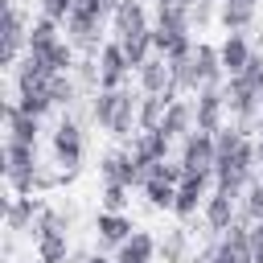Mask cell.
<instances>
[{
    "label": "cell",
    "mask_w": 263,
    "mask_h": 263,
    "mask_svg": "<svg viewBox=\"0 0 263 263\" xmlns=\"http://www.w3.org/2000/svg\"><path fill=\"white\" fill-rule=\"evenodd\" d=\"M214 148H218V164H214V189L222 193H234L242 201L247 185H255V164H259V152H255V140L242 132V127H222L214 136Z\"/></svg>",
    "instance_id": "cell-1"
},
{
    "label": "cell",
    "mask_w": 263,
    "mask_h": 263,
    "mask_svg": "<svg viewBox=\"0 0 263 263\" xmlns=\"http://www.w3.org/2000/svg\"><path fill=\"white\" fill-rule=\"evenodd\" d=\"M90 119H95L107 136L132 140V136L140 132V95H132L127 86H119V90H95Z\"/></svg>",
    "instance_id": "cell-2"
},
{
    "label": "cell",
    "mask_w": 263,
    "mask_h": 263,
    "mask_svg": "<svg viewBox=\"0 0 263 263\" xmlns=\"http://www.w3.org/2000/svg\"><path fill=\"white\" fill-rule=\"evenodd\" d=\"M222 95H226V115L234 119V127L251 132V123H259V115H263V103H259L255 82H247L242 74H234V78H226Z\"/></svg>",
    "instance_id": "cell-3"
},
{
    "label": "cell",
    "mask_w": 263,
    "mask_h": 263,
    "mask_svg": "<svg viewBox=\"0 0 263 263\" xmlns=\"http://www.w3.org/2000/svg\"><path fill=\"white\" fill-rule=\"evenodd\" d=\"M49 148H53V164H62V173H74L82 164V152H86V136H82V123L74 115H62V123L53 127L49 136Z\"/></svg>",
    "instance_id": "cell-4"
},
{
    "label": "cell",
    "mask_w": 263,
    "mask_h": 263,
    "mask_svg": "<svg viewBox=\"0 0 263 263\" xmlns=\"http://www.w3.org/2000/svg\"><path fill=\"white\" fill-rule=\"evenodd\" d=\"M197 263H255L251 259V226L238 218L226 234H218L214 247H205L197 255Z\"/></svg>",
    "instance_id": "cell-5"
},
{
    "label": "cell",
    "mask_w": 263,
    "mask_h": 263,
    "mask_svg": "<svg viewBox=\"0 0 263 263\" xmlns=\"http://www.w3.org/2000/svg\"><path fill=\"white\" fill-rule=\"evenodd\" d=\"M29 53V21L16 4L4 8V33H0V66L16 70V62Z\"/></svg>",
    "instance_id": "cell-6"
},
{
    "label": "cell",
    "mask_w": 263,
    "mask_h": 263,
    "mask_svg": "<svg viewBox=\"0 0 263 263\" xmlns=\"http://www.w3.org/2000/svg\"><path fill=\"white\" fill-rule=\"evenodd\" d=\"M103 25H107L103 16H95V12H86V8H74L70 21H66V41H70L74 49L99 58V49L107 45V41H103Z\"/></svg>",
    "instance_id": "cell-7"
},
{
    "label": "cell",
    "mask_w": 263,
    "mask_h": 263,
    "mask_svg": "<svg viewBox=\"0 0 263 263\" xmlns=\"http://www.w3.org/2000/svg\"><path fill=\"white\" fill-rule=\"evenodd\" d=\"M99 177H103V185L136 189V185H144V164H136V156L127 148H111V152L99 156Z\"/></svg>",
    "instance_id": "cell-8"
},
{
    "label": "cell",
    "mask_w": 263,
    "mask_h": 263,
    "mask_svg": "<svg viewBox=\"0 0 263 263\" xmlns=\"http://www.w3.org/2000/svg\"><path fill=\"white\" fill-rule=\"evenodd\" d=\"M95 66H99V90H119V86H127V78H132V62H127V53H123L119 41H107V45L99 49Z\"/></svg>",
    "instance_id": "cell-9"
},
{
    "label": "cell",
    "mask_w": 263,
    "mask_h": 263,
    "mask_svg": "<svg viewBox=\"0 0 263 263\" xmlns=\"http://www.w3.org/2000/svg\"><path fill=\"white\" fill-rule=\"evenodd\" d=\"M210 185H214V173H185V177H181V185H177L173 214H177L181 222H185V218H193V214L205 205V197L214 193Z\"/></svg>",
    "instance_id": "cell-10"
},
{
    "label": "cell",
    "mask_w": 263,
    "mask_h": 263,
    "mask_svg": "<svg viewBox=\"0 0 263 263\" xmlns=\"http://www.w3.org/2000/svg\"><path fill=\"white\" fill-rule=\"evenodd\" d=\"M193 115H197V132H210L218 136L226 127V95L222 86H205L193 95Z\"/></svg>",
    "instance_id": "cell-11"
},
{
    "label": "cell",
    "mask_w": 263,
    "mask_h": 263,
    "mask_svg": "<svg viewBox=\"0 0 263 263\" xmlns=\"http://www.w3.org/2000/svg\"><path fill=\"white\" fill-rule=\"evenodd\" d=\"M181 164H185V173H214V164H218L214 136L210 132H189L181 140Z\"/></svg>",
    "instance_id": "cell-12"
},
{
    "label": "cell",
    "mask_w": 263,
    "mask_h": 263,
    "mask_svg": "<svg viewBox=\"0 0 263 263\" xmlns=\"http://www.w3.org/2000/svg\"><path fill=\"white\" fill-rule=\"evenodd\" d=\"M45 214V201L37 197V193H29V197H8L4 201V230L8 234H33L37 230V218Z\"/></svg>",
    "instance_id": "cell-13"
},
{
    "label": "cell",
    "mask_w": 263,
    "mask_h": 263,
    "mask_svg": "<svg viewBox=\"0 0 263 263\" xmlns=\"http://www.w3.org/2000/svg\"><path fill=\"white\" fill-rule=\"evenodd\" d=\"M193 78H197V90H205V86H226V70H222L218 45H210V41H197V45H193Z\"/></svg>",
    "instance_id": "cell-14"
},
{
    "label": "cell",
    "mask_w": 263,
    "mask_h": 263,
    "mask_svg": "<svg viewBox=\"0 0 263 263\" xmlns=\"http://www.w3.org/2000/svg\"><path fill=\"white\" fill-rule=\"evenodd\" d=\"M201 218H205V226H210L214 234H226V230L238 222V197L214 189V193L205 197V205H201Z\"/></svg>",
    "instance_id": "cell-15"
},
{
    "label": "cell",
    "mask_w": 263,
    "mask_h": 263,
    "mask_svg": "<svg viewBox=\"0 0 263 263\" xmlns=\"http://www.w3.org/2000/svg\"><path fill=\"white\" fill-rule=\"evenodd\" d=\"M168 148H173V140L156 127V132H136L132 140H127V152L136 156V164H160V160H168Z\"/></svg>",
    "instance_id": "cell-16"
},
{
    "label": "cell",
    "mask_w": 263,
    "mask_h": 263,
    "mask_svg": "<svg viewBox=\"0 0 263 263\" xmlns=\"http://www.w3.org/2000/svg\"><path fill=\"white\" fill-rule=\"evenodd\" d=\"M144 29H152L144 0H119L115 12H111V33H115V41H123V37H132V33H144Z\"/></svg>",
    "instance_id": "cell-17"
},
{
    "label": "cell",
    "mask_w": 263,
    "mask_h": 263,
    "mask_svg": "<svg viewBox=\"0 0 263 263\" xmlns=\"http://www.w3.org/2000/svg\"><path fill=\"white\" fill-rule=\"evenodd\" d=\"M95 234H99V247H123V242L136 234V222H132L127 214L99 210V214H95Z\"/></svg>",
    "instance_id": "cell-18"
},
{
    "label": "cell",
    "mask_w": 263,
    "mask_h": 263,
    "mask_svg": "<svg viewBox=\"0 0 263 263\" xmlns=\"http://www.w3.org/2000/svg\"><path fill=\"white\" fill-rule=\"evenodd\" d=\"M218 58H222L226 78H234V74H242V70H247V62L255 58V49H251V41H247L242 33H226V37L218 41Z\"/></svg>",
    "instance_id": "cell-19"
},
{
    "label": "cell",
    "mask_w": 263,
    "mask_h": 263,
    "mask_svg": "<svg viewBox=\"0 0 263 263\" xmlns=\"http://www.w3.org/2000/svg\"><path fill=\"white\" fill-rule=\"evenodd\" d=\"M136 82H140V95H173V74H168V62L160 53H152L140 70H136Z\"/></svg>",
    "instance_id": "cell-20"
},
{
    "label": "cell",
    "mask_w": 263,
    "mask_h": 263,
    "mask_svg": "<svg viewBox=\"0 0 263 263\" xmlns=\"http://www.w3.org/2000/svg\"><path fill=\"white\" fill-rule=\"evenodd\" d=\"M160 132H164L168 140H185L189 132H197L193 99H177V103H168V111H164V119H160Z\"/></svg>",
    "instance_id": "cell-21"
},
{
    "label": "cell",
    "mask_w": 263,
    "mask_h": 263,
    "mask_svg": "<svg viewBox=\"0 0 263 263\" xmlns=\"http://www.w3.org/2000/svg\"><path fill=\"white\" fill-rule=\"evenodd\" d=\"M4 132H8V140H16V144H37L41 119L29 115V111H21L16 103H4Z\"/></svg>",
    "instance_id": "cell-22"
},
{
    "label": "cell",
    "mask_w": 263,
    "mask_h": 263,
    "mask_svg": "<svg viewBox=\"0 0 263 263\" xmlns=\"http://www.w3.org/2000/svg\"><path fill=\"white\" fill-rule=\"evenodd\" d=\"M152 37H156V53L164 62H177V58H189L193 53L189 29H152Z\"/></svg>",
    "instance_id": "cell-23"
},
{
    "label": "cell",
    "mask_w": 263,
    "mask_h": 263,
    "mask_svg": "<svg viewBox=\"0 0 263 263\" xmlns=\"http://www.w3.org/2000/svg\"><path fill=\"white\" fill-rule=\"evenodd\" d=\"M156 238L148 234V230H136L123 247H115V263H152L156 259Z\"/></svg>",
    "instance_id": "cell-24"
},
{
    "label": "cell",
    "mask_w": 263,
    "mask_h": 263,
    "mask_svg": "<svg viewBox=\"0 0 263 263\" xmlns=\"http://www.w3.org/2000/svg\"><path fill=\"white\" fill-rule=\"evenodd\" d=\"M144 201L152 205V210H173V201H177V185L168 181V177H160V173H144Z\"/></svg>",
    "instance_id": "cell-25"
},
{
    "label": "cell",
    "mask_w": 263,
    "mask_h": 263,
    "mask_svg": "<svg viewBox=\"0 0 263 263\" xmlns=\"http://www.w3.org/2000/svg\"><path fill=\"white\" fill-rule=\"evenodd\" d=\"M33 247H37V263H66V259H70V238H66V230H41V234L33 238Z\"/></svg>",
    "instance_id": "cell-26"
},
{
    "label": "cell",
    "mask_w": 263,
    "mask_h": 263,
    "mask_svg": "<svg viewBox=\"0 0 263 263\" xmlns=\"http://www.w3.org/2000/svg\"><path fill=\"white\" fill-rule=\"evenodd\" d=\"M21 111H29V115H37V119H45L58 103H53V95H49V82L45 86H25V90H16V99H12Z\"/></svg>",
    "instance_id": "cell-27"
},
{
    "label": "cell",
    "mask_w": 263,
    "mask_h": 263,
    "mask_svg": "<svg viewBox=\"0 0 263 263\" xmlns=\"http://www.w3.org/2000/svg\"><path fill=\"white\" fill-rule=\"evenodd\" d=\"M218 25L226 33H247L255 25V8L251 4H218Z\"/></svg>",
    "instance_id": "cell-28"
},
{
    "label": "cell",
    "mask_w": 263,
    "mask_h": 263,
    "mask_svg": "<svg viewBox=\"0 0 263 263\" xmlns=\"http://www.w3.org/2000/svg\"><path fill=\"white\" fill-rule=\"evenodd\" d=\"M62 41V33H58V21H49V16H37L33 25H29V53H45V49H53Z\"/></svg>",
    "instance_id": "cell-29"
},
{
    "label": "cell",
    "mask_w": 263,
    "mask_h": 263,
    "mask_svg": "<svg viewBox=\"0 0 263 263\" xmlns=\"http://www.w3.org/2000/svg\"><path fill=\"white\" fill-rule=\"evenodd\" d=\"M119 45H123V53H127L132 70H140V66H144V62L156 53V37H152V29H144V33H132V37H123Z\"/></svg>",
    "instance_id": "cell-30"
},
{
    "label": "cell",
    "mask_w": 263,
    "mask_h": 263,
    "mask_svg": "<svg viewBox=\"0 0 263 263\" xmlns=\"http://www.w3.org/2000/svg\"><path fill=\"white\" fill-rule=\"evenodd\" d=\"M238 218H242L247 226H259V222H263V177H259L255 185H247V193H242V201H238Z\"/></svg>",
    "instance_id": "cell-31"
},
{
    "label": "cell",
    "mask_w": 263,
    "mask_h": 263,
    "mask_svg": "<svg viewBox=\"0 0 263 263\" xmlns=\"http://www.w3.org/2000/svg\"><path fill=\"white\" fill-rule=\"evenodd\" d=\"M185 247H189V238H185V230H168V234L160 238V247H156V255H160L164 263H185Z\"/></svg>",
    "instance_id": "cell-32"
},
{
    "label": "cell",
    "mask_w": 263,
    "mask_h": 263,
    "mask_svg": "<svg viewBox=\"0 0 263 263\" xmlns=\"http://www.w3.org/2000/svg\"><path fill=\"white\" fill-rule=\"evenodd\" d=\"M49 95H53L58 107H74V99H78V82H74V74H53V78H49Z\"/></svg>",
    "instance_id": "cell-33"
},
{
    "label": "cell",
    "mask_w": 263,
    "mask_h": 263,
    "mask_svg": "<svg viewBox=\"0 0 263 263\" xmlns=\"http://www.w3.org/2000/svg\"><path fill=\"white\" fill-rule=\"evenodd\" d=\"M99 201H103V210H111V214H127V185H103V193H99Z\"/></svg>",
    "instance_id": "cell-34"
},
{
    "label": "cell",
    "mask_w": 263,
    "mask_h": 263,
    "mask_svg": "<svg viewBox=\"0 0 263 263\" xmlns=\"http://www.w3.org/2000/svg\"><path fill=\"white\" fill-rule=\"evenodd\" d=\"M37 4H41V16H49V21H58V25H66L70 12L78 8V0H37Z\"/></svg>",
    "instance_id": "cell-35"
},
{
    "label": "cell",
    "mask_w": 263,
    "mask_h": 263,
    "mask_svg": "<svg viewBox=\"0 0 263 263\" xmlns=\"http://www.w3.org/2000/svg\"><path fill=\"white\" fill-rule=\"evenodd\" d=\"M242 78H247V82H255V90H259V82H263V53H255V58L247 62V70H242Z\"/></svg>",
    "instance_id": "cell-36"
},
{
    "label": "cell",
    "mask_w": 263,
    "mask_h": 263,
    "mask_svg": "<svg viewBox=\"0 0 263 263\" xmlns=\"http://www.w3.org/2000/svg\"><path fill=\"white\" fill-rule=\"evenodd\" d=\"M251 259H255V263H263V222H259V226H251Z\"/></svg>",
    "instance_id": "cell-37"
},
{
    "label": "cell",
    "mask_w": 263,
    "mask_h": 263,
    "mask_svg": "<svg viewBox=\"0 0 263 263\" xmlns=\"http://www.w3.org/2000/svg\"><path fill=\"white\" fill-rule=\"evenodd\" d=\"M66 263H115V259H107V255H82V251H78V255H70Z\"/></svg>",
    "instance_id": "cell-38"
},
{
    "label": "cell",
    "mask_w": 263,
    "mask_h": 263,
    "mask_svg": "<svg viewBox=\"0 0 263 263\" xmlns=\"http://www.w3.org/2000/svg\"><path fill=\"white\" fill-rule=\"evenodd\" d=\"M255 152H259V164H263V127H259V136H255Z\"/></svg>",
    "instance_id": "cell-39"
},
{
    "label": "cell",
    "mask_w": 263,
    "mask_h": 263,
    "mask_svg": "<svg viewBox=\"0 0 263 263\" xmlns=\"http://www.w3.org/2000/svg\"><path fill=\"white\" fill-rule=\"evenodd\" d=\"M218 4H251V8H255L259 0H218Z\"/></svg>",
    "instance_id": "cell-40"
},
{
    "label": "cell",
    "mask_w": 263,
    "mask_h": 263,
    "mask_svg": "<svg viewBox=\"0 0 263 263\" xmlns=\"http://www.w3.org/2000/svg\"><path fill=\"white\" fill-rule=\"evenodd\" d=\"M259 127H263V115H259Z\"/></svg>",
    "instance_id": "cell-41"
}]
</instances>
